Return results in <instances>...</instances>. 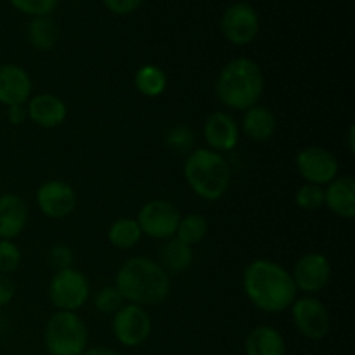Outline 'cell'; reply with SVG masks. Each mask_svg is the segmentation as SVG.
Wrapping results in <instances>:
<instances>
[{"label":"cell","mask_w":355,"mask_h":355,"mask_svg":"<svg viewBox=\"0 0 355 355\" xmlns=\"http://www.w3.org/2000/svg\"><path fill=\"white\" fill-rule=\"evenodd\" d=\"M243 291L259 311L279 314L298 298L291 272L269 259H257L243 272Z\"/></svg>","instance_id":"cell-1"},{"label":"cell","mask_w":355,"mask_h":355,"mask_svg":"<svg viewBox=\"0 0 355 355\" xmlns=\"http://www.w3.org/2000/svg\"><path fill=\"white\" fill-rule=\"evenodd\" d=\"M114 286L127 304L139 307H156L170 297V274L156 260L148 257H134L118 269Z\"/></svg>","instance_id":"cell-2"},{"label":"cell","mask_w":355,"mask_h":355,"mask_svg":"<svg viewBox=\"0 0 355 355\" xmlns=\"http://www.w3.org/2000/svg\"><path fill=\"white\" fill-rule=\"evenodd\" d=\"M266 89V76L255 61L236 58L229 61L215 80L217 99L229 110L246 111L259 104Z\"/></svg>","instance_id":"cell-3"},{"label":"cell","mask_w":355,"mask_h":355,"mask_svg":"<svg viewBox=\"0 0 355 355\" xmlns=\"http://www.w3.org/2000/svg\"><path fill=\"white\" fill-rule=\"evenodd\" d=\"M184 179L198 198L217 201L231 186V166L220 153L208 148L193 149L184 163Z\"/></svg>","instance_id":"cell-4"},{"label":"cell","mask_w":355,"mask_h":355,"mask_svg":"<svg viewBox=\"0 0 355 355\" xmlns=\"http://www.w3.org/2000/svg\"><path fill=\"white\" fill-rule=\"evenodd\" d=\"M44 345L51 355H82L89 349V328L76 312L58 311L45 322Z\"/></svg>","instance_id":"cell-5"},{"label":"cell","mask_w":355,"mask_h":355,"mask_svg":"<svg viewBox=\"0 0 355 355\" xmlns=\"http://www.w3.org/2000/svg\"><path fill=\"white\" fill-rule=\"evenodd\" d=\"M47 295L58 311L75 312L87 304L90 297V283L78 269H62L52 276Z\"/></svg>","instance_id":"cell-6"},{"label":"cell","mask_w":355,"mask_h":355,"mask_svg":"<svg viewBox=\"0 0 355 355\" xmlns=\"http://www.w3.org/2000/svg\"><path fill=\"white\" fill-rule=\"evenodd\" d=\"M153 331V321L148 309L134 304H125L113 314V335L118 343L128 349L141 347L148 342Z\"/></svg>","instance_id":"cell-7"},{"label":"cell","mask_w":355,"mask_h":355,"mask_svg":"<svg viewBox=\"0 0 355 355\" xmlns=\"http://www.w3.org/2000/svg\"><path fill=\"white\" fill-rule=\"evenodd\" d=\"M290 309L295 328L302 336L312 340V342H319L328 336L329 329H331V318H329L326 305L319 298L312 297V295H304V297L297 298Z\"/></svg>","instance_id":"cell-8"},{"label":"cell","mask_w":355,"mask_h":355,"mask_svg":"<svg viewBox=\"0 0 355 355\" xmlns=\"http://www.w3.org/2000/svg\"><path fill=\"white\" fill-rule=\"evenodd\" d=\"M180 217L182 215L173 203L166 200H153L139 210L135 220L141 227L142 236L166 241L175 236Z\"/></svg>","instance_id":"cell-9"},{"label":"cell","mask_w":355,"mask_h":355,"mask_svg":"<svg viewBox=\"0 0 355 355\" xmlns=\"http://www.w3.org/2000/svg\"><path fill=\"white\" fill-rule=\"evenodd\" d=\"M298 173L307 184L315 186H328L331 180L338 177V159L331 151L319 146H309L302 149L295 159Z\"/></svg>","instance_id":"cell-10"},{"label":"cell","mask_w":355,"mask_h":355,"mask_svg":"<svg viewBox=\"0 0 355 355\" xmlns=\"http://www.w3.org/2000/svg\"><path fill=\"white\" fill-rule=\"evenodd\" d=\"M293 283L297 291L304 295H312L324 290L331 279V263L324 253L311 252L302 255L293 267Z\"/></svg>","instance_id":"cell-11"},{"label":"cell","mask_w":355,"mask_h":355,"mask_svg":"<svg viewBox=\"0 0 355 355\" xmlns=\"http://www.w3.org/2000/svg\"><path fill=\"white\" fill-rule=\"evenodd\" d=\"M220 26L222 33L231 44L248 45L259 35L260 19L250 3L238 2L225 9Z\"/></svg>","instance_id":"cell-12"},{"label":"cell","mask_w":355,"mask_h":355,"mask_svg":"<svg viewBox=\"0 0 355 355\" xmlns=\"http://www.w3.org/2000/svg\"><path fill=\"white\" fill-rule=\"evenodd\" d=\"M78 198L64 180H47L37 191L38 210L52 220H61L75 211Z\"/></svg>","instance_id":"cell-13"},{"label":"cell","mask_w":355,"mask_h":355,"mask_svg":"<svg viewBox=\"0 0 355 355\" xmlns=\"http://www.w3.org/2000/svg\"><path fill=\"white\" fill-rule=\"evenodd\" d=\"M203 137L208 149L217 153H227L238 146L239 127L234 118L225 111H215L203 125Z\"/></svg>","instance_id":"cell-14"},{"label":"cell","mask_w":355,"mask_h":355,"mask_svg":"<svg viewBox=\"0 0 355 355\" xmlns=\"http://www.w3.org/2000/svg\"><path fill=\"white\" fill-rule=\"evenodd\" d=\"M31 78L24 68L17 64H0V104L16 106L26 104L31 97Z\"/></svg>","instance_id":"cell-15"},{"label":"cell","mask_w":355,"mask_h":355,"mask_svg":"<svg viewBox=\"0 0 355 355\" xmlns=\"http://www.w3.org/2000/svg\"><path fill=\"white\" fill-rule=\"evenodd\" d=\"M28 118L42 128H55L64 123L68 116V106L55 94L42 92L28 101Z\"/></svg>","instance_id":"cell-16"},{"label":"cell","mask_w":355,"mask_h":355,"mask_svg":"<svg viewBox=\"0 0 355 355\" xmlns=\"http://www.w3.org/2000/svg\"><path fill=\"white\" fill-rule=\"evenodd\" d=\"M30 218L26 201L16 193L0 194V239H14L24 231Z\"/></svg>","instance_id":"cell-17"},{"label":"cell","mask_w":355,"mask_h":355,"mask_svg":"<svg viewBox=\"0 0 355 355\" xmlns=\"http://www.w3.org/2000/svg\"><path fill=\"white\" fill-rule=\"evenodd\" d=\"M324 207L343 220L355 217V180L354 177H336L324 189Z\"/></svg>","instance_id":"cell-18"},{"label":"cell","mask_w":355,"mask_h":355,"mask_svg":"<svg viewBox=\"0 0 355 355\" xmlns=\"http://www.w3.org/2000/svg\"><path fill=\"white\" fill-rule=\"evenodd\" d=\"M245 352L246 355H286V342L279 329L262 324L248 333Z\"/></svg>","instance_id":"cell-19"},{"label":"cell","mask_w":355,"mask_h":355,"mask_svg":"<svg viewBox=\"0 0 355 355\" xmlns=\"http://www.w3.org/2000/svg\"><path fill=\"white\" fill-rule=\"evenodd\" d=\"M243 132L255 142H266L274 137L277 128L276 114L262 104H255L243 114Z\"/></svg>","instance_id":"cell-20"},{"label":"cell","mask_w":355,"mask_h":355,"mask_svg":"<svg viewBox=\"0 0 355 355\" xmlns=\"http://www.w3.org/2000/svg\"><path fill=\"white\" fill-rule=\"evenodd\" d=\"M194 260L193 246L186 245V243L179 241L173 238L166 239L165 245L159 248V266L166 270L168 274H180L191 267Z\"/></svg>","instance_id":"cell-21"},{"label":"cell","mask_w":355,"mask_h":355,"mask_svg":"<svg viewBox=\"0 0 355 355\" xmlns=\"http://www.w3.org/2000/svg\"><path fill=\"white\" fill-rule=\"evenodd\" d=\"M166 80L165 71L156 64H144L135 71L134 75V85L139 94L146 97H159L166 90Z\"/></svg>","instance_id":"cell-22"},{"label":"cell","mask_w":355,"mask_h":355,"mask_svg":"<svg viewBox=\"0 0 355 355\" xmlns=\"http://www.w3.org/2000/svg\"><path fill=\"white\" fill-rule=\"evenodd\" d=\"M142 231L137 220L132 217H121L107 229V241L120 250H130L141 241Z\"/></svg>","instance_id":"cell-23"},{"label":"cell","mask_w":355,"mask_h":355,"mask_svg":"<svg viewBox=\"0 0 355 355\" xmlns=\"http://www.w3.org/2000/svg\"><path fill=\"white\" fill-rule=\"evenodd\" d=\"M28 38L38 51H51L59 40V28L49 16L35 17L28 26Z\"/></svg>","instance_id":"cell-24"},{"label":"cell","mask_w":355,"mask_h":355,"mask_svg":"<svg viewBox=\"0 0 355 355\" xmlns=\"http://www.w3.org/2000/svg\"><path fill=\"white\" fill-rule=\"evenodd\" d=\"M208 232V220L201 214H187L182 215L177 225L175 238L186 245L194 246L205 239Z\"/></svg>","instance_id":"cell-25"},{"label":"cell","mask_w":355,"mask_h":355,"mask_svg":"<svg viewBox=\"0 0 355 355\" xmlns=\"http://www.w3.org/2000/svg\"><path fill=\"white\" fill-rule=\"evenodd\" d=\"M295 203L300 210L305 211H318L324 207V187L315 186V184H307L298 187L295 193Z\"/></svg>","instance_id":"cell-26"},{"label":"cell","mask_w":355,"mask_h":355,"mask_svg":"<svg viewBox=\"0 0 355 355\" xmlns=\"http://www.w3.org/2000/svg\"><path fill=\"white\" fill-rule=\"evenodd\" d=\"M165 144L177 155H189L194 146V134L186 125H175L165 135Z\"/></svg>","instance_id":"cell-27"},{"label":"cell","mask_w":355,"mask_h":355,"mask_svg":"<svg viewBox=\"0 0 355 355\" xmlns=\"http://www.w3.org/2000/svg\"><path fill=\"white\" fill-rule=\"evenodd\" d=\"M127 302L123 300L121 293L118 291V288L114 284L111 286H103L101 290H97V293L94 295V305H96L97 311L101 314H114V312L120 311Z\"/></svg>","instance_id":"cell-28"},{"label":"cell","mask_w":355,"mask_h":355,"mask_svg":"<svg viewBox=\"0 0 355 355\" xmlns=\"http://www.w3.org/2000/svg\"><path fill=\"white\" fill-rule=\"evenodd\" d=\"M21 250L12 239H0V274L10 276L21 266Z\"/></svg>","instance_id":"cell-29"},{"label":"cell","mask_w":355,"mask_h":355,"mask_svg":"<svg viewBox=\"0 0 355 355\" xmlns=\"http://www.w3.org/2000/svg\"><path fill=\"white\" fill-rule=\"evenodd\" d=\"M58 2L59 0H10L17 10L33 17L49 16L58 7Z\"/></svg>","instance_id":"cell-30"},{"label":"cell","mask_w":355,"mask_h":355,"mask_svg":"<svg viewBox=\"0 0 355 355\" xmlns=\"http://www.w3.org/2000/svg\"><path fill=\"white\" fill-rule=\"evenodd\" d=\"M73 260H75V253H73L71 246L64 245V243H55L49 250V266L54 267L55 272L73 267Z\"/></svg>","instance_id":"cell-31"},{"label":"cell","mask_w":355,"mask_h":355,"mask_svg":"<svg viewBox=\"0 0 355 355\" xmlns=\"http://www.w3.org/2000/svg\"><path fill=\"white\" fill-rule=\"evenodd\" d=\"M103 2L113 14L125 16V14H130L134 10H137L142 0H103Z\"/></svg>","instance_id":"cell-32"},{"label":"cell","mask_w":355,"mask_h":355,"mask_svg":"<svg viewBox=\"0 0 355 355\" xmlns=\"http://www.w3.org/2000/svg\"><path fill=\"white\" fill-rule=\"evenodd\" d=\"M16 295V284L9 276L0 274V309L7 307Z\"/></svg>","instance_id":"cell-33"},{"label":"cell","mask_w":355,"mask_h":355,"mask_svg":"<svg viewBox=\"0 0 355 355\" xmlns=\"http://www.w3.org/2000/svg\"><path fill=\"white\" fill-rule=\"evenodd\" d=\"M7 118L12 125H23L28 120V111L24 104H16V106L7 107Z\"/></svg>","instance_id":"cell-34"},{"label":"cell","mask_w":355,"mask_h":355,"mask_svg":"<svg viewBox=\"0 0 355 355\" xmlns=\"http://www.w3.org/2000/svg\"><path fill=\"white\" fill-rule=\"evenodd\" d=\"M82 355H121V354L113 349H107V347H92V349H87Z\"/></svg>","instance_id":"cell-35"},{"label":"cell","mask_w":355,"mask_h":355,"mask_svg":"<svg viewBox=\"0 0 355 355\" xmlns=\"http://www.w3.org/2000/svg\"><path fill=\"white\" fill-rule=\"evenodd\" d=\"M354 134H355V128H354V125H352V127L349 128V149H350V153H354V149H355V146H354Z\"/></svg>","instance_id":"cell-36"}]
</instances>
